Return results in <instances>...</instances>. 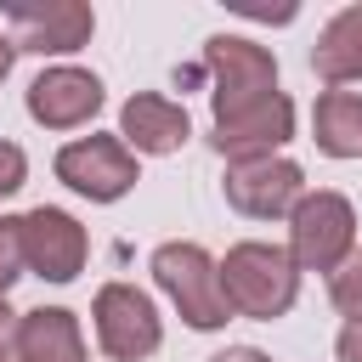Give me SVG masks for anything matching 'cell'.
<instances>
[{"label":"cell","mask_w":362,"mask_h":362,"mask_svg":"<svg viewBox=\"0 0 362 362\" xmlns=\"http://www.w3.org/2000/svg\"><path fill=\"white\" fill-rule=\"evenodd\" d=\"M221 294L238 317H255V322H272L294 305L300 294V266L288 260V249L277 243H232L226 260H221Z\"/></svg>","instance_id":"obj_1"},{"label":"cell","mask_w":362,"mask_h":362,"mask_svg":"<svg viewBox=\"0 0 362 362\" xmlns=\"http://www.w3.org/2000/svg\"><path fill=\"white\" fill-rule=\"evenodd\" d=\"M153 277L175 300L187 328L215 334V328L232 322V305L221 294V260H209V249H198V243H158L153 249Z\"/></svg>","instance_id":"obj_2"},{"label":"cell","mask_w":362,"mask_h":362,"mask_svg":"<svg viewBox=\"0 0 362 362\" xmlns=\"http://www.w3.org/2000/svg\"><path fill=\"white\" fill-rule=\"evenodd\" d=\"M356 249V209L345 192H305L288 215V260L300 272H339Z\"/></svg>","instance_id":"obj_3"},{"label":"cell","mask_w":362,"mask_h":362,"mask_svg":"<svg viewBox=\"0 0 362 362\" xmlns=\"http://www.w3.org/2000/svg\"><path fill=\"white\" fill-rule=\"evenodd\" d=\"M204 74H209V102H215V119L221 113H238L260 96L277 90V57L255 40H238V34H215L204 45Z\"/></svg>","instance_id":"obj_4"},{"label":"cell","mask_w":362,"mask_h":362,"mask_svg":"<svg viewBox=\"0 0 362 362\" xmlns=\"http://www.w3.org/2000/svg\"><path fill=\"white\" fill-rule=\"evenodd\" d=\"M90 317H96V339H102V351H107L113 362H141V356H153L158 339H164L158 305H153L136 283H102Z\"/></svg>","instance_id":"obj_5"},{"label":"cell","mask_w":362,"mask_h":362,"mask_svg":"<svg viewBox=\"0 0 362 362\" xmlns=\"http://www.w3.org/2000/svg\"><path fill=\"white\" fill-rule=\"evenodd\" d=\"M57 181L90 204H113L136 187V153L124 147V136H79L57 153Z\"/></svg>","instance_id":"obj_6"},{"label":"cell","mask_w":362,"mask_h":362,"mask_svg":"<svg viewBox=\"0 0 362 362\" xmlns=\"http://www.w3.org/2000/svg\"><path fill=\"white\" fill-rule=\"evenodd\" d=\"M294 136V102L283 90L238 107V113H221L209 119V147L232 164H249V158H277V147Z\"/></svg>","instance_id":"obj_7"},{"label":"cell","mask_w":362,"mask_h":362,"mask_svg":"<svg viewBox=\"0 0 362 362\" xmlns=\"http://www.w3.org/2000/svg\"><path fill=\"white\" fill-rule=\"evenodd\" d=\"M85 255H90V238L85 226L57 209V204H34L23 215V266L45 283H74L85 272Z\"/></svg>","instance_id":"obj_8"},{"label":"cell","mask_w":362,"mask_h":362,"mask_svg":"<svg viewBox=\"0 0 362 362\" xmlns=\"http://www.w3.org/2000/svg\"><path fill=\"white\" fill-rule=\"evenodd\" d=\"M6 17H11L17 51H34V57H68L96 28V11L85 0H11Z\"/></svg>","instance_id":"obj_9"},{"label":"cell","mask_w":362,"mask_h":362,"mask_svg":"<svg viewBox=\"0 0 362 362\" xmlns=\"http://www.w3.org/2000/svg\"><path fill=\"white\" fill-rule=\"evenodd\" d=\"M226 204L249 221H277L294 215V204L305 198V175L294 158H249V164H226Z\"/></svg>","instance_id":"obj_10"},{"label":"cell","mask_w":362,"mask_h":362,"mask_svg":"<svg viewBox=\"0 0 362 362\" xmlns=\"http://www.w3.org/2000/svg\"><path fill=\"white\" fill-rule=\"evenodd\" d=\"M96 113H102V79L90 68L57 62L28 85V119L45 124V130H79Z\"/></svg>","instance_id":"obj_11"},{"label":"cell","mask_w":362,"mask_h":362,"mask_svg":"<svg viewBox=\"0 0 362 362\" xmlns=\"http://www.w3.org/2000/svg\"><path fill=\"white\" fill-rule=\"evenodd\" d=\"M119 136H124L130 153H175L192 136V119H187L181 102H170L158 90H136L119 107Z\"/></svg>","instance_id":"obj_12"},{"label":"cell","mask_w":362,"mask_h":362,"mask_svg":"<svg viewBox=\"0 0 362 362\" xmlns=\"http://www.w3.org/2000/svg\"><path fill=\"white\" fill-rule=\"evenodd\" d=\"M17 356L23 362H85L79 317L62 305H34L17 317Z\"/></svg>","instance_id":"obj_13"},{"label":"cell","mask_w":362,"mask_h":362,"mask_svg":"<svg viewBox=\"0 0 362 362\" xmlns=\"http://www.w3.org/2000/svg\"><path fill=\"white\" fill-rule=\"evenodd\" d=\"M311 68L322 85H351L362 79V6H345L322 23L317 45H311Z\"/></svg>","instance_id":"obj_14"},{"label":"cell","mask_w":362,"mask_h":362,"mask_svg":"<svg viewBox=\"0 0 362 362\" xmlns=\"http://www.w3.org/2000/svg\"><path fill=\"white\" fill-rule=\"evenodd\" d=\"M311 141L328 158H362V90H322L311 107Z\"/></svg>","instance_id":"obj_15"},{"label":"cell","mask_w":362,"mask_h":362,"mask_svg":"<svg viewBox=\"0 0 362 362\" xmlns=\"http://www.w3.org/2000/svg\"><path fill=\"white\" fill-rule=\"evenodd\" d=\"M23 277V215H0V300Z\"/></svg>","instance_id":"obj_16"},{"label":"cell","mask_w":362,"mask_h":362,"mask_svg":"<svg viewBox=\"0 0 362 362\" xmlns=\"http://www.w3.org/2000/svg\"><path fill=\"white\" fill-rule=\"evenodd\" d=\"M328 294H334V305H339L345 317H362V255H356V260H345V266L334 272Z\"/></svg>","instance_id":"obj_17"},{"label":"cell","mask_w":362,"mask_h":362,"mask_svg":"<svg viewBox=\"0 0 362 362\" xmlns=\"http://www.w3.org/2000/svg\"><path fill=\"white\" fill-rule=\"evenodd\" d=\"M23 181H28V158H23V147H17V141H0V198H11Z\"/></svg>","instance_id":"obj_18"},{"label":"cell","mask_w":362,"mask_h":362,"mask_svg":"<svg viewBox=\"0 0 362 362\" xmlns=\"http://www.w3.org/2000/svg\"><path fill=\"white\" fill-rule=\"evenodd\" d=\"M339 362H362V317H351L345 328H339Z\"/></svg>","instance_id":"obj_19"},{"label":"cell","mask_w":362,"mask_h":362,"mask_svg":"<svg viewBox=\"0 0 362 362\" xmlns=\"http://www.w3.org/2000/svg\"><path fill=\"white\" fill-rule=\"evenodd\" d=\"M209 362H272L266 351H255V345H226V351H215Z\"/></svg>","instance_id":"obj_20"},{"label":"cell","mask_w":362,"mask_h":362,"mask_svg":"<svg viewBox=\"0 0 362 362\" xmlns=\"http://www.w3.org/2000/svg\"><path fill=\"white\" fill-rule=\"evenodd\" d=\"M6 339H17V311L0 300V351H6Z\"/></svg>","instance_id":"obj_21"},{"label":"cell","mask_w":362,"mask_h":362,"mask_svg":"<svg viewBox=\"0 0 362 362\" xmlns=\"http://www.w3.org/2000/svg\"><path fill=\"white\" fill-rule=\"evenodd\" d=\"M11 62H17V40H6V34H0V79L11 74Z\"/></svg>","instance_id":"obj_22"},{"label":"cell","mask_w":362,"mask_h":362,"mask_svg":"<svg viewBox=\"0 0 362 362\" xmlns=\"http://www.w3.org/2000/svg\"><path fill=\"white\" fill-rule=\"evenodd\" d=\"M0 362H23V356H17V351H0Z\"/></svg>","instance_id":"obj_23"}]
</instances>
